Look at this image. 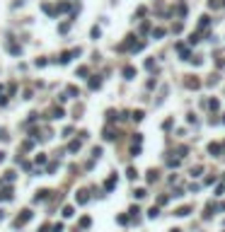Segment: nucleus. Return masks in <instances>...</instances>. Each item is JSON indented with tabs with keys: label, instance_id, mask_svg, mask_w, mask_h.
<instances>
[{
	"label": "nucleus",
	"instance_id": "obj_1",
	"mask_svg": "<svg viewBox=\"0 0 225 232\" xmlns=\"http://www.w3.org/2000/svg\"><path fill=\"white\" fill-rule=\"evenodd\" d=\"M32 220V210H22V215L15 218V227H22V225H27Z\"/></svg>",
	"mask_w": 225,
	"mask_h": 232
},
{
	"label": "nucleus",
	"instance_id": "obj_2",
	"mask_svg": "<svg viewBox=\"0 0 225 232\" xmlns=\"http://www.w3.org/2000/svg\"><path fill=\"white\" fill-rule=\"evenodd\" d=\"M73 56H80V48H73V51H63V53H61V58H58V63H63V65H65Z\"/></svg>",
	"mask_w": 225,
	"mask_h": 232
},
{
	"label": "nucleus",
	"instance_id": "obj_3",
	"mask_svg": "<svg viewBox=\"0 0 225 232\" xmlns=\"http://www.w3.org/2000/svg\"><path fill=\"white\" fill-rule=\"evenodd\" d=\"M75 201H78L80 205H85L87 201H90V196H87V191H78V194H75Z\"/></svg>",
	"mask_w": 225,
	"mask_h": 232
},
{
	"label": "nucleus",
	"instance_id": "obj_4",
	"mask_svg": "<svg viewBox=\"0 0 225 232\" xmlns=\"http://www.w3.org/2000/svg\"><path fill=\"white\" fill-rule=\"evenodd\" d=\"M114 186H116V174H111V176L107 179V181H104V189H107V191H111Z\"/></svg>",
	"mask_w": 225,
	"mask_h": 232
},
{
	"label": "nucleus",
	"instance_id": "obj_5",
	"mask_svg": "<svg viewBox=\"0 0 225 232\" xmlns=\"http://www.w3.org/2000/svg\"><path fill=\"white\" fill-rule=\"evenodd\" d=\"M49 194H51L49 189H41V191H39V194L34 196V201H36V203H39V201H46V198H49Z\"/></svg>",
	"mask_w": 225,
	"mask_h": 232
},
{
	"label": "nucleus",
	"instance_id": "obj_6",
	"mask_svg": "<svg viewBox=\"0 0 225 232\" xmlns=\"http://www.w3.org/2000/svg\"><path fill=\"white\" fill-rule=\"evenodd\" d=\"M133 75H136V68L133 65H126V68H124V77H126V80H133Z\"/></svg>",
	"mask_w": 225,
	"mask_h": 232
},
{
	"label": "nucleus",
	"instance_id": "obj_7",
	"mask_svg": "<svg viewBox=\"0 0 225 232\" xmlns=\"http://www.w3.org/2000/svg\"><path fill=\"white\" fill-rule=\"evenodd\" d=\"M63 116H65V111L61 109V106H56L54 111H51V119H63Z\"/></svg>",
	"mask_w": 225,
	"mask_h": 232
},
{
	"label": "nucleus",
	"instance_id": "obj_8",
	"mask_svg": "<svg viewBox=\"0 0 225 232\" xmlns=\"http://www.w3.org/2000/svg\"><path fill=\"white\" fill-rule=\"evenodd\" d=\"M189 213H191V205H182L179 210H177V215H179V218H187Z\"/></svg>",
	"mask_w": 225,
	"mask_h": 232
},
{
	"label": "nucleus",
	"instance_id": "obj_9",
	"mask_svg": "<svg viewBox=\"0 0 225 232\" xmlns=\"http://www.w3.org/2000/svg\"><path fill=\"white\" fill-rule=\"evenodd\" d=\"M131 119H133V121H143L145 119V111H143V109H138V111L131 114Z\"/></svg>",
	"mask_w": 225,
	"mask_h": 232
},
{
	"label": "nucleus",
	"instance_id": "obj_10",
	"mask_svg": "<svg viewBox=\"0 0 225 232\" xmlns=\"http://www.w3.org/2000/svg\"><path fill=\"white\" fill-rule=\"evenodd\" d=\"M80 145H82V140H73L70 145H68V150H70V152H78V150H80Z\"/></svg>",
	"mask_w": 225,
	"mask_h": 232
},
{
	"label": "nucleus",
	"instance_id": "obj_11",
	"mask_svg": "<svg viewBox=\"0 0 225 232\" xmlns=\"http://www.w3.org/2000/svg\"><path fill=\"white\" fill-rule=\"evenodd\" d=\"M8 51H10V53H15V56H19V53H22V48H19L17 44H8Z\"/></svg>",
	"mask_w": 225,
	"mask_h": 232
},
{
	"label": "nucleus",
	"instance_id": "obj_12",
	"mask_svg": "<svg viewBox=\"0 0 225 232\" xmlns=\"http://www.w3.org/2000/svg\"><path fill=\"white\" fill-rule=\"evenodd\" d=\"M208 152H211V155H218V152H220V145H218V143H211V145H208Z\"/></svg>",
	"mask_w": 225,
	"mask_h": 232
},
{
	"label": "nucleus",
	"instance_id": "obj_13",
	"mask_svg": "<svg viewBox=\"0 0 225 232\" xmlns=\"http://www.w3.org/2000/svg\"><path fill=\"white\" fill-rule=\"evenodd\" d=\"M177 15H179V17H184V15H187V5H184V2H179V5H177Z\"/></svg>",
	"mask_w": 225,
	"mask_h": 232
},
{
	"label": "nucleus",
	"instance_id": "obj_14",
	"mask_svg": "<svg viewBox=\"0 0 225 232\" xmlns=\"http://www.w3.org/2000/svg\"><path fill=\"white\" fill-rule=\"evenodd\" d=\"M157 215H160V208H157V205H153V208L148 210V218H157Z\"/></svg>",
	"mask_w": 225,
	"mask_h": 232
},
{
	"label": "nucleus",
	"instance_id": "obj_15",
	"mask_svg": "<svg viewBox=\"0 0 225 232\" xmlns=\"http://www.w3.org/2000/svg\"><path fill=\"white\" fill-rule=\"evenodd\" d=\"M133 196H136V198H145V196H148V191H145V189H136Z\"/></svg>",
	"mask_w": 225,
	"mask_h": 232
},
{
	"label": "nucleus",
	"instance_id": "obj_16",
	"mask_svg": "<svg viewBox=\"0 0 225 232\" xmlns=\"http://www.w3.org/2000/svg\"><path fill=\"white\" fill-rule=\"evenodd\" d=\"M160 37H165V29H162V27L153 29V39H160Z\"/></svg>",
	"mask_w": 225,
	"mask_h": 232
},
{
	"label": "nucleus",
	"instance_id": "obj_17",
	"mask_svg": "<svg viewBox=\"0 0 225 232\" xmlns=\"http://www.w3.org/2000/svg\"><path fill=\"white\" fill-rule=\"evenodd\" d=\"M99 85H102V80H99V77H92L90 80V90H97Z\"/></svg>",
	"mask_w": 225,
	"mask_h": 232
},
{
	"label": "nucleus",
	"instance_id": "obj_18",
	"mask_svg": "<svg viewBox=\"0 0 225 232\" xmlns=\"http://www.w3.org/2000/svg\"><path fill=\"white\" fill-rule=\"evenodd\" d=\"M148 181H150V184H153V181H157V172H155V169H150V172H148Z\"/></svg>",
	"mask_w": 225,
	"mask_h": 232
},
{
	"label": "nucleus",
	"instance_id": "obj_19",
	"mask_svg": "<svg viewBox=\"0 0 225 232\" xmlns=\"http://www.w3.org/2000/svg\"><path fill=\"white\" fill-rule=\"evenodd\" d=\"M187 87H194V90H196V87H201V82L194 77V80H187Z\"/></svg>",
	"mask_w": 225,
	"mask_h": 232
},
{
	"label": "nucleus",
	"instance_id": "obj_20",
	"mask_svg": "<svg viewBox=\"0 0 225 232\" xmlns=\"http://www.w3.org/2000/svg\"><path fill=\"white\" fill-rule=\"evenodd\" d=\"M61 213H63V218H70V215H73V205H65Z\"/></svg>",
	"mask_w": 225,
	"mask_h": 232
},
{
	"label": "nucleus",
	"instance_id": "obj_21",
	"mask_svg": "<svg viewBox=\"0 0 225 232\" xmlns=\"http://www.w3.org/2000/svg\"><path fill=\"white\" fill-rule=\"evenodd\" d=\"M107 119H109V121L119 119V111H114V109H109V111H107Z\"/></svg>",
	"mask_w": 225,
	"mask_h": 232
},
{
	"label": "nucleus",
	"instance_id": "obj_22",
	"mask_svg": "<svg viewBox=\"0 0 225 232\" xmlns=\"http://www.w3.org/2000/svg\"><path fill=\"white\" fill-rule=\"evenodd\" d=\"M208 106H211L213 111H218V106H220V102H218V99H211V102H208Z\"/></svg>",
	"mask_w": 225,
	"mask_h": 232
},
{
	"label": "nucleus",
	"instance_id": "obj_23",
	"mask_svg": "<svg viewBox=\"0 0 225 232\" xmlns=\"http://www.w3.org/2000/svg\"><path fill=\"white\" fill-rule=\"evenodd\" d=\"M126 174H128V179H136V176H138V172H136L133 167H128V172H126Z\"/></svg>",
	"mask_w": 225,
	"mask_h": 232
},
{
	"label": "nucleus",
	"instance_id": "obj_24",
	"mask_svg": "<svg viewBox=\"0 0 225 232\" xmlns=\"http://www.w3.org/2000/svg\"><path fill=\"white\" fill-rule=\"evenodd\" d=\"M90 223H92L90 218H82V220H80V227H90Z\"/></svg>",
	"mask_w": 225,
	"mask_h": 232
},
{
	"label": "nucleus",
	"instance_id": "obj_25",
	"mask_svg": "<svg viewBox=\"0 0 225 232\" xmlns=\"http://www.w3.org/2000/svg\"><path fill=\"white\" fill-rule=\"evenodd\" d=\"M198 27H201V29H206V27H208V17H201V22H198Z\"/></svg>",
	"mask_w": 225,
	"mask_h": 232
},
{
	"label": "nucleus",
	"instance_id": "obj_26",
	"mask_svg": "<svg viewBox=\"0 0 225 232\" xmlns=\"http://www.w3.org/2000/svg\"><path fill=\"white\" fill-rule=\"evenodd\" d=\"M78 75H80V77H85V75H87V68H85V65H80V68H78Z\"/></svg>",
	"mask_w": 225,
	"mask_h": 232
},
{
	"label": "nucleus",
	"instance_id": "obj_27",
	"mask_svg": "<svg viewBox=\"0 0 225 232\" xmlns=\"http://www.w3.org/2000/svg\"><path fill=\"white\" fill-rule=\"evenodd\" d=\"M99 34H102V32H99V27H92V39H99Z\"/></svg>",
	"mask_w": 225,
	"mask_h": 232
},
{
	"label": "nucleus",
	"instance_id": "obj_28",
	"mask_svg": "<svg viewBox=\"0 0 225 232\" xmlns=\"http://www.w3.org/2000/svg\"><path fill=\"white\" fill-rule=\"evenodd\" d=\"M54 232H63V225L58 223V225H54Z\"/></svg>",
	"mask_w": 225,
	"mask_h": 232
},
{
	"label": "nucleus",
	"instance_id": "obj_29",
	"mask_svg": "<svg viewBox=\"0 0 225 232\" xmlns=\"http://www.w3.org/2000/svg\"><path fill=\"white\" fill-rule=\"evenodd\" d=\"M3 160H5V152H0V162H3Z\"/></svg>",
	"mask_w": 225,
	"mask_h": 232
},
{
	"label": "nucleus",
	"instance_id": "obj_30",
	"mask_svg": "<svg viewBox=\"0 0 225 232\" xmlns=\"http://www.w3.org/2000/svg\"><path fill=\"white\" fill-rule=\"evenodd\" d=\"M3 92H5V87H3V85H0V94H3Z\"/></svg>",
	"mask_w": 225,
	"mask_h": 232
},
{
	"label": "nucleus",
	"instance_id": "obj_31",
	"mask_svg": "<svg viewBox=\"0 0 225 232\" xmlns=\"http://www.w3.org/2000/svg\"><path fill=\"white\" fill-rule=\"evenodd\" d=\"M170 232H182V230H170Z\"/></svg>",
	"mask_w": 225,
	"mask_h": 232
},
{
	"label": "nucleus",
	"instance_id": "obj_32",
	"mask_svg": "<svg viewBox=\"0 0 225 232\" xmlns=\"http://www.w3.org/2000/svg\"><path fill=\"white\" fill-rule=\"evenodd\" d=\"M223 123H225V114H223Z\"/></svg>",
	"mask_w": 225,
	"mask_h": 232
}]
</instances>
